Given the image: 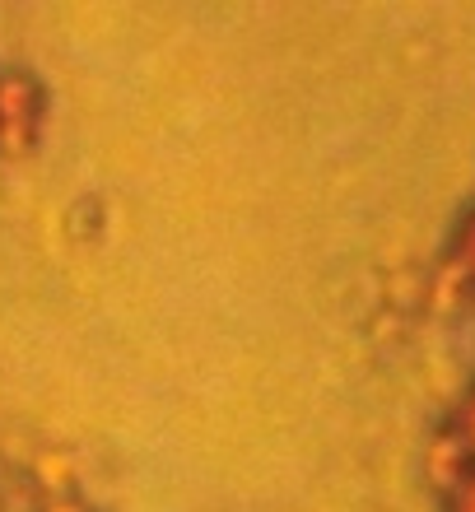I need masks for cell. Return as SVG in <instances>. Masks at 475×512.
<instances>
[{
    "instance_id": "1",
    "label": "cell",
    "mask_w": 475,
    "mask_h": 512,
    "mask_svg": "<svg viewBox=\"0 0 475 512\" xmlns=\"http://www.w3.org/2000/svg\"><path fill=\"white\" fill-rule=\"evenodd\" d=\"M457 438H462L466 452L475 457V387L466 391V401H462V419H457Z\"/></svg>"
},
{
    "instance_id": "2",
    "label": "cell",
    "mask_w": 475,
    "mask_h": 512,
    "mask_svg": "<svg viewBox=\"0 0 475 512\" xmlns=\"http://www.w3.org/2000/svg\"><path fill=\"white\" fill-rule=\"evenodd\" d=\"M452 512H475V471L457 485V499H452Z\"/></svg>"
},
{
    "instance_id": "3",
    "label": "cell",
    "mask_w": 475,
    "mask_h": 512,
    "mask_svg": "<svg viewBox=\"0 0 475 512\" xmlns=\"http://www.w3.org/2000/svg\"><path fill=\"white\" fill-rule=\"evenodd\" d=\"M462 261H466V270L475 275V215H471V224H466V233H462Z\"/></svg>"
}]
</instances>
